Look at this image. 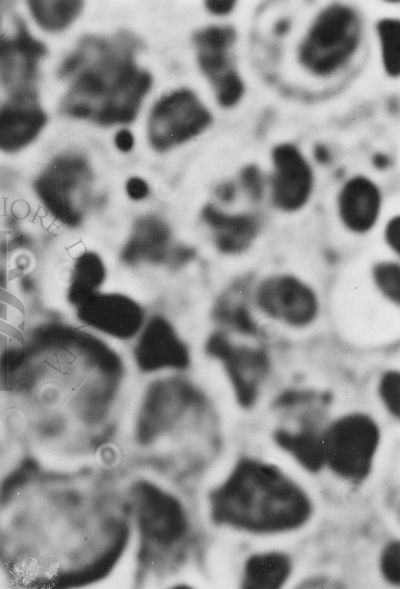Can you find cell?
Wrapping results in <instances>:
<instances>
[{
    "mask_svg": "<svg viewBox=\"0 0 400 589\" xmlns=\"http://www.w3.org/2000/svg\"><path fill=\"white\" fill-rule=\"evenodd\" d=\"M45 53V45L21 21L13 36L0 35V80L13 98L37 99L38 62Z\"/></svg>",
    "mask_w": 400,
    "mask_h": 589,
    "instance_id": "cell-11",
    "label": "cell"
},
{
    "mask_svg": "<svg viewBox=\"0 0 400 589\" xmlns=\"http://www.w3.org/2000/svg\"><path fill=\"white\" fill-rule=\"evenodd\" d=\"M274 438L279 446L307 470L317 472L325 465L322 432L314 428H304L296 432L278 430Z\"/></svg>",
    "mask_w": 400,
    "mask_h": 589,
    "instance_id": "cell-19",
    "label": "cell"
},
{
    "mask_svg": "<svg viewBox=\"0 0 400 589\" xmlns=\"http://www.w3.org/2000/svg\"><path fill=\"white\" fill-rule=\"evenodd\" d=\"M274 174L271 184L273 205L285 213L301 210L313 191V172L301 152L291 144H281L272 154Z\"/></svg>",
    "mask_w": 400,
    "mask_h": 589,
    "instance_id": "cell-12",
    "label": "cell"
},
{
    "mask_svg": "<svg viewBox=\"0 0 400 589\" xmlns=\"http://www.w3.org/2000/svg\"><path fill=\"white\" fill-rule=\"evenodd\" d=\"M79 0H34L28 6L35 21L45 30L60 31L66 28L80 13Z\"/></svg>",
    "mask_w": 400,
    "mask_h": 589,
    "instance_id": "cell-21",
    "label": "cell"
},
{
    "mask_svg": "<svg viewBox=\"0 0 400 589\" xmlns=\"http://www.w3.org/2000/svg\"><path fill=\"white\" fill-rule=\"evenodd\" d=\"M212 519L224 526L272 534L302 526L312 504L304 490L277 467L255 459L240 460L209 495Z\"/></svg>",
    "mask_w": 400,
    "mask_h": 589,
    "instance_id": "cell-3",
    "label": "cell"
},
{
    "mask_svg": "<svg viewBox=\"0 0 400 589\" xmlns=\"http://www.w3.org/2000/svg\"><path fill=\"white\" fill-rule=\"evenodd\" d=\"M374 164L378 167V168H384L387 166L388 164V159L382 155V154H378L376 155V157L374 158Z\"/></svg>",
    "mask_w": 400,
    "mask_h": 589,
    "instance_id": "cell-33",
    "label": "cell"
},
{
    "mask_svg": "<svg viewBox=\"0 0 400 589\" xmlns=\"http://www.w3.org/2000/svg\"><path fill=\"white\" fill-rule=\"evenodd\" d=\"M315 157L321 163L327 162L330 158L328 150L324 146H321V145L316 147Z\"/></svg>",
    "mask_w": 400,
    "mask_h": 589,
    "instance_id": "cell-32",
    "label": "cell"
},
{
    "mask_svg": "<svg viewBox=\"0 0 400 589\" xmlns=\"http://www.w3.org/2000/svg\"><path fill=\"white\" fill-rule=\"evenodd\" d=\"M206 8L215 15H226L230 13L234 6V1H207Z\"/></svg>",
    "mask_w": 400,
    "mask_h": 589,
    "instance_id": "cell-30",
    "label": "cell"
},
{
    "mask_svg": "<svg viewBox=\"0 0 400 589\" xmlns=\"http://www.w3.org/2000/svg\"><path fill=\"white\" fill-rule=\"evenodd\" d=\"M102 277L103 268L100 259L93 254L85 255L76 264L73 291L77 299L86 301L90 298L94 289L101 284Z\"/></svg>",
    "mask_w": 400,
    "mask_h": 589,
    "instance_id": "cell-23",
    "label": "cell"
},
{
    "mask_svg": "<svg viewBox=\"0 0 400 589\" xmlns=\"http://www.w3.org/2000/svg\"><path fill=\"white\" fill-rule=\"evenodd\" d=\"M382 62L386 73L397 77L400 73V22L397 19H382L377 24Z\"/></svg>",
    "mask_w": 400,
    "mask_h": 589,
    "instance_id": "cell-22",
    "label": "cell"
},
{
    "mask_svg": "<svg viewBox=\"0 0 400 589\" xmlns=\"http://www.w3.org/2000/svg\"><path fill=\"white\" fill-rule=\"evenodd\" d=\"M140 488L136 513L141 542L147 555L152 550L174 546L188 531V520L182 504L171 494L155 485Z\"/></svg>",
    "mask_w": 400,
    "mask_h": 589,
    "instance_id": "cell-10",
    "label": "cell"
},
{
    "mask_svg": "<svg viewBox=\"0 0 400 589\" xmlns=\"http://www.w3.org/2000/svg\"><path fill=\"white\" fill-rule=\"evenodd\" d=\"M382 574L392 584L400 582V545L398 541L389 543L383 550L380 560Z\"/></svg>",
    "mask_w": 400,
    "mask_h": 589,
    "instance_id": "cell-26",
    "label": "cell"
},
{
    "mask_svg": "<svg viewBox=\"0 0 400 589\" xmlns=\"http://www.w3.org/2000/svg\"><path fill=\"white\" fill-rule=\"evenodd\" d=\"M146 335L140 351H149L143 360L152 364V368H182L186 365V348L165 321H156Z\"/></svg>",
    "mask_w": 400,
    "mask_h": 589,
    "instance_id": "cell-17",
    "label": "cell"
},
{
    "mask_svg": "<svg viewBox=\"0 0 400 589\" xmlns=\"http://www.w3.org/2000/svg\"><path fill=\"white\" fill-rule=\"evenodd\" d=\"M325 464L339 477L364 479L379 444L377 424L369 416L351 413L336 419L322 432Z\"/></svg>",
    "mask_w": 400,
    "mask_h": 589,
    "instance_id": "cell-7",
    "label": "cell"
},
{
    "mask_svg": "<svg viewBox=\"0 0 400 589\" xmlns=\"http://www.w3.org/2000/svg\"><path fill=\"white\" fill-rule=\"evenodd\" d=\"M129 440L146 462L162 467L193 463L208 445L210 423L201 394L178 379L156 382L142 398Z\"/></svg>",
    "mask_w": 400,
    "mask_h": 589,
    "instance_id": "cell-4",
    "label": "cell"
},
{
    "mask_svg": "<svg viewBox=\"0 0 400 589\" xmlns=\"http://www.w3.org/2000/svg\"><path fill=\"white\" fill-rule=\"evenodd\" d=\"M235 39V31L228 26L208 27L194 35L200 68L213 85L233 72L228 69V50Z\"/></svg>",
    "mask_w": 400,
    "mask_h": 589,
    "instance_id": "cell-15",
    "label": "cell"
},
{
    "mask_svg": "<svg viewBox=\"0 0 400 589\" xmlns=\"http://www.w3.org/2000/svg\"><path fill=\"white\" fill-rule=\"evenodd\" d=\"M115 145L122 152H128L133 148L134 138L126 129L120 130L115 136Z\"/></svg>",
    "mask_w": 400,
    "mask_h": 589,
    "instance_id": "cell-31",
    "label": "cell"
},
{
    "mask_svg": "<svg viewBox=\"0 0 400 589\" xmlns=\"http://www.w3.org/2000/svg\"><path fill=\"white\" fill-rule=\"evenodd\" d=\"M140 46L129 32L83 38L59 69L72 80L61 112L102 125L132 121L151 85L150 75L134 64Z\"/></svg>",
    "mask_w": 400,
    "mask_h": 589,
    "instance_id": "cell-2",
    "label": "cell"
},
{
    "mask_svg": "<svg viewBox=\"0 0 400 589\" xmlns=\"http://www.w3.org/2000/svg\"><path fill=\"white\" fill-rule=\"evenodd\" d=\"M204 217L216 230L218 241L223 247H241L257 231V221L248 215H226L207 207Z\"/></svg>",
    "mask_w": 400,
    "mask_h": 589,
    "instance_id": "cell-20",
    "label": "cell"
},
{
    "mask_svg": "<svg viewBox=\"0 0 400 589\" xmlns=\"http://www.w3.org/2000/svg\"><path fill=\"white\" fill-rule=\"evenodd\" d=\"M211 115L196 95L187 89L163 97L149 120V139L159 151L181 144L205 130Z\"/></svg>",
    "mask_w": 400,
    "mask_h": 589,
    "instance_id": "cell-9",
    "label": "cell"
},
{
    "mask_svg": "<svg viewBox=\"0 0 400 589\" xmlns=\"http://www.w3.org/2000/svg\"><path fill=\"white\" fill-rule=\"evenodd\" d=\"M252 303L263 318L293 331L311 328L322 310L315 286L287 270L274 271L259 279L252 292Z\"/></svg>",
    "mask_w": 400,
    "mask_h": 589,
    "instance_id": "cell-5",
    "label": "cell"
},
{
    "mask_svg": "<svg viewBox=\"0 0 400 589\" xmlns=\"http://www.w3.org/2000/svg\"><path fill=\"white\" fill-rule=\"evenodd\" d=\"M85 317L92 325L113 333L127 336L139 325L140 313L124 298L105 296L84 301Z\"/></svg>",
    "mask_w": 400,
    "mask_h": 589,
    "instance_id": "cell-16",
    "label": "cell"
},
{
    "mask_svg": "<svg viewBox=\"0 0 400 589\" xmlns=\"http://www.w3.org/2000/svg\"><path fill=\"white\" fill-rule=\"evenodd\" d=\"M128 195L134 200H140L147 196L149 189L146 182L140 178H131L126 185Z\"/></svg>",
    "mask_w": 400,
    "mask_h": 589,
    "instance_id": "cell-29",
    "label": "cell"
},
{
    "mask_svg": "<svg viewBox=\"0 0 400 589\" xmlns=\"http://www.w3.org/2000/svg\"><path fill=\"white\" fill-rule=\"evenodd\" d=\"M360 34V19L352 8L344 5L326 7L301 43L299 61L313 75H331L355 53Z\"/></svg>",
    "mask_w": 400,
    "mask_h": 589,
    "instance_id": "cell-6",
    "label": "cell"
},
{
    "mask_svg": "<svg viewBox=\"0 0 400 589\" xmlns=\"http://www.w3.org/2000/svg\"><path fill=\"white\" fill-rule=\"evenodd\" d=\"M46 115L36 100L13 98L0 108V149L18 150L39 134Z\"/></svg>",
    "mask_w": 400,
    "mask_h": 589,
    "instance_id": "cell-14",
    "label": "cell"
},
{
    "mask_svg": "<svg viewBox=\"0 0 400 589\" xmlns=\"http://www.w3.org/2000/svg\"><path fill=\"white\" fill-rule=\"evenodd\" d=\"M290 571V559L283 553L255 554L245 564L242 585L252 589L278 588L287 580Z\"/></svg>",
    "mask_w": 400,
    "mask_h": 589,
    "instance_id": "cell-18",
    "label": "cell"
},
{
    "mask_svg": "<svg viewBox=\"0 0 400 589\" xmlns=\"http://www.w3.org/2000/svg\"><path fill=\"white\" fill-rule=\"evenodd\" d=\"M379 396L386 409L395 417L400 412V373L398 370L385 371L378 384Z\"/></svg>",
    "mask_w": 400,
    "mask_h": 589,
    "instance_id": "cell-24",
    "label": "cell"
},
{
    "mask_svg": "<svg viewBox=\"0 0 400 589\" xmlns=\"http://www.w3.org/2000/svg\"><path fill=\"white\" fill-rule=\"evenodd\" d=\"M92 175L84 159H55L36 181V190L49 211L66 224H77L87 206Z\"/></svg>",
    "mask_w": 400,
    "mask_h": 589,
    "instance_id": "cell-8",
    "label": "cell"
},
{
    "mask_svg": "<svg viewBox=\"0 0 400 589\" xmlns=\"http://www.w3.org/2000/svg\"><path fill=\"white\" fill-rule=\"evenodd\" d=\"M384 248L389 256L399 259L400 256V217L395 215L385 224L382 234Z\"/></svg>",
    "mask_w": 400,
    "mask_h": 589,
    "instance_id": "cell-27",
    "label": "cell"
},
{
    "mask_svg": "<svg viewBox=\"0 0 400 589\" xmlns=\"http://www.w3.org/2000/svg\"><path fill=\"white\" fill-rule=\"evenodd\" d=\"M128 518L102 485L14 475L0 488V567L21 583H77L118 557Z\"/></svg>",
    "mask_w": 400,
    "mask_h": 589,
    "instance_id": "cell-1",
    "label": "cell"
},
{
    "mask_svg": "<svg viewBox=\"0 0 400 589\" xmlns=\"http://www.w3.org/2000/svg\"><path fill=\"white\" fill-rule=\"evenodd\" d=\"M242 182L249 193L257 198L262 193V177L256 166H247L241 174Z\"/></svg>",
    "mask_w": 400,
    "mask_h": 589,
    "instance_id": "cell-28",
    "label": "cell"
},
{
    "mask_svg": "<svg viewBox=\"0 0 400 589\" xmlns=\"http://www.w3.org/2000/svg\"><path fill=\"white\" fill-rule=\"evenodd\" d=\"M337 215L343 228L355 236L371 232L379 221L382 194L379 187L365 176L350 178L339 190Z\"/></svg>",
    "mask_w": 400,
    "mask_h": 589,
    "instance_id": "cell-13",
    "label": "cell"
},
{
    "mask_svg": "<svg viewBox=\"0 0 400 589\" xmlns=\"http://www.w3.org/2000/svg\"><path fill=\"white\" fill-rule=\"evenodd\" d=\"M217 101L223 107L234 106L242 97L244 85L239 75L233 71L215 85Z\"/></svg>",
    "mask_w": 400,
    "mask_h": 589,
    "instance_id": "cell-25",
    "label": "cell"
}]
</instances>
